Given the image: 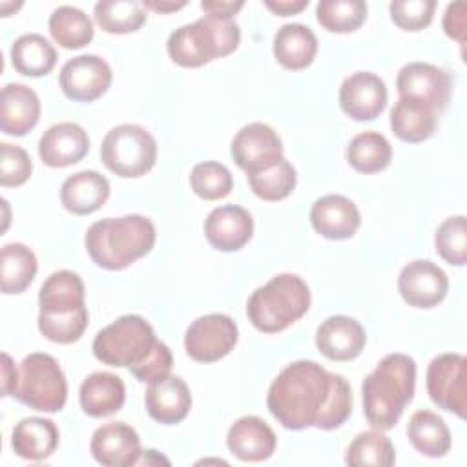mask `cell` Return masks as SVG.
Masks as SVG:
<instances>
[{
    "instance_id": "obj_1",
    "label": "cell",
    "mask_w": 467,
    "mask_h": 467,
    "mask_svg": "<svg viewBox=\"0 0 467 467\" xmlns=\"http://www.w3.org/2000/svg\"><path fill=\"white\" fill-rule=\"evenodd\" d=\"M266 407L285 429L332 431L348 420L352 390L343 376L325 370L316 361L299 359L275 376Z\"/></svg>"
},
{
    "instance_id": "obj_2",
    "label": "cell",
    "mask_w": 467,
    "mask_h": 467,
    "mask_svg": "<svg viewBox=\"0 0 467 467\" xmlns=\"http://www.w3.org/2000/svg\"><path fill=\"white\" fill-rule=\"evenodd\" d=\"M416 389V361L407 354H387L363 379L361 400L367 421L378 431L392 429Z\"/></svg>"
},
{
    "instance_id": "obj_3",
    "label": "cell",
    "mask_w": 467,
    "mask_h": 467,
    "mask_svg": "<svg viewBox=\"0 0 467 467\" xmlns=\"http://www.w3.org/2000/svg\"><path fill=\"white\" fill-rule=\"evenodd\" d=\"M155 239V224L144 215L130 213L93 223L86 232L84 244L97 266L122 270L150 254Z\"/></svg>"
},
{
    "instance_id": "obj_4",
    "label": "cell",
    "mask_w": 467,
    "mask_h": 467,
    "mask_svg": "<svg viewBox=\"0 0 467 467\" xmlns=\"http://www.w3.org/2000/svg\"><path fill=\"white\" fill-rule=\"evenodd\" d=\"M308 308V285L296 274H277L252 292L246 316L259 332L275 334L301 319Z\"/></svg>"
},
{
    "instance_id": "obj_5",
    "label": "cell",
    "mask_w": 467,
    "mask_h": 467,
    "mask_svg": "<svg viewBox=\"0 0 467 467\" xmlns=\"http://www.w3.org/2000/svg\"><path fill=\"white\" fill-rule=\"evenodd\" d=\"M241 42V29L234 20L202 16L175 29L166 42L170 58L181 67H201L234 53Z\"/></svg>"
},
{
    "instance_id": "obj_6",
    "label": "cell",
    "mask_w": 467,
    "mask_h": 467,
    "mask_svg": "<svg viewBox=\"0 0 467 467\" xmlns=\"http://www.w3.org/2000/svg\"><path fill=\"white\" fill-rule=\"evenodd\" d=\"M159 343L153 327L137 314H126L97 332L93 356L109 367L133 368L140 365Z\"/></svg>"
},
{
    "instance_id": "obj_7",
    "label": "cell",
    "mask_w": 467,
    "mask_h": 467,
    "mask_svg": "<svg viewBox=\"0 0 467 467\" xmlns=\"http://www.w3.org/2000/svg\"><path fill=\"white\" fill-rule=\"evenodd\" d=\"M15 398L38 412H58L67 400V381L58 361L46 352L26 356L18 368Z\"/></svg>"
},
{
    "instance_id": "obj_8",
    "label": "cell",
    "mask_w": 467,
    "mask_h": 467,
    "mask_svg": "<svg viewBox=\"0 0 467 467\" xmlns=\"http://www.w3.org/2000/svg\"><path fill=\"white\" fill-rule=\"evenodd\" d=\"M100 161L115 175L137 179L153 168L157 161V142L153 135L139 124H119L104 135Z\"/></svg>"
},
{
    "instance_id": "obj_9",
    "label": "cell",
    "mask_w": 467,
    "mask_h": 467,
    "mask_svg": "<svg viewBox=\"0 0 467 467\" xmlns=\"http://www.w3.org/2000/svg\"><path fill=\"white\" fill-rule=\"evenodd\" d=\"M427 394L443 410L465 418L467 414V359L447 352L436 356L427 367Z\"/></svg>"
},
{
    "instance_id": "obj_10",
    "label": "cell",
    "mask_w": 467,
    "mask_h": 467,
    "mask_svg": "<svg viewBox=\"0 0 467 467\" xmlns=\"http://www.w3.org/2000/svg\"><path fill=\"white\" fill-rule=\"evenodd\" d=\"M239 339L235 321L226 314H206L192 321L184 334L186 354L199 363H213L228 356Z\"/></svg>"
},
{
    "instance_id": "obj_11",
    "label": "cell",
    "mask_w": 467,
    "mask_h": 467,
    "mask_svg": "<svg viewBox=\"0 0 467 467\" xmlns=\"http://www.w3.org/2000/svg\"><path fill=\"white\" fill-rule=\"evenodd\" d=\"M230 153L234 162L246 175H252L283 159V142L268 124L250 122L235 133L230 144Z\"/></svg>"
},
{
    "instance_id": "obj_12",
    "label": "cell",
    "mask_w": 467,
    "mask_h": 467,
    "mask_svg": "<svg viewBox=\"0 0 467 467\" xmlns=\"http://www.w3.org/2000/svg\"><path fill=\"white\" fill-rule=\"evenodd\" d=\"M109 64L97 55H78L69 58L58 75L62 93L75 102H93L111 86Z\"/></svg>"
},
{
    "instance_id": "obj_13",
    "label": "cell",
    "mask_w": 467,
    "mask_h": 467,
    "mask_svg": "<svg viewBox=\"0 0 467 467\" xmlns=\"http://www.w3.org/2000/svg\"><path fill=\"white\" fill-rule=\"evenodd\" d=\"M396 89L400 97L423 100L440 113L449 104L452 82L449 73L434 64L409 62L396 77Z\"/></svg>"
},
{
    "instance_id": "obj_14",
    "label": "cell",
    "mask_w": 467,
    "mask_h": 467,
    "mask_svg": "<svg viewBox=\"0 0 467 467\" xmlns=\"http://www.w3.org/2000/svg\"><path fill=\"white\" fill-rule=\"evenodd\" d=\"M398 290L405 303L416 308H432L443 301L449 290L447 274L429 259L405 265L398 275Z\"/></svg>"
},
{
    "instance_id": "obj_15",
    "label": "cell",
    "mask_w": 467,
    "mask_h": 467,
    "mask_svg": "<svg viewBox=\"0 0 467 467\" xmlns=\"http://www.w3.org/2000/svg\"><path fill=\"white\" fill-rule=\"evenodd\" d=\"M387 99L385 82L370 71L352 73L339 86V108L354 120H374L385 109Z\"/></svg>"
},
{
    "instance_id": "obj_16",
    "label": "cell",
    "mask_w": 467,
    "mask_h": 467,
    "mask_svg": "<svg viewBox=\"0 0 467 467\" xmlns=\"http://www.w3.org/2000/svg\"><path fill=\"white\" fill-rule=\"evenodd\" d=\"M93 458L106 467H131L140 462L144 451L137 431L124 421L100 425L89 441Z\"/></svg>"
},
{
    "instance_id": "obj_17",
    "label": "cell",
    "mask_w": 467,
    "mask_h": 467,
    "mask_svg": "<svg viewBox=\"0 0 467 467\" xmlns=\"http://www.w3.org/2000/svg\"><path fill=\"white\" fill-rule=\"evenodd\" d=\"M367 343L365 328L350 316H330L316 330L317 350L332 361L356 359Z\"/></svg>"
},
{
    "instance_id": "obj_18",
    "label": "cell",
    "mask_w": 467,
    "mask_h": 467,
    "mask_svg": "<svg viewBox=\"0 0 467 467\" xmlns=\"http://www.w3.org/2000/svg\"><path fill=\"white\" fill-rule=\"evenodd\" d=\"M144 405L151 420L162 425L181 423L192 409V394L179 376H164L148 383Z\"/></svg>"
},
{
    "instance_id": "obj_19",
    "label": "cell",
    "mask_w": 467,
    "mask_h": 467,
    "mask_svg": "<svg viewBox=\"0 0 467 467\" xmlns=\"http://www.w3.org/2000/svg\"><path fill=\"white\" fill-rule=\"evenodd\" d=\"M254 234V219L248 210L237 204L213 208L204 221L206 241L221 252L241 250Z\"/></svg>"
},
{
    "instance_id": "obj_20",
    "label": "cell",
    "mask_w": 467,
    "mask_h": 467,
    "mask_svg": "<svg viewBox=\"0 0 467 467\" xmlns=\"http://www.w3.org/2000/svg\"><path fill=\"white\" fill-rule=\"evenodd\" d=\"M89 151L86 130L75 122L49 126L38 140V155L49 168H66L80 162Z\"/></svg>"
},
{
    "instance_id": "obj_21",
    "label": "cell",
    "mask_w": 467,
    "mask_h": 467,
    "mask_svg": "<svg viewBox=\"0 0 467 467\" xmlns=\"http://www.w3.org/2000/svg\"><path fill=\"white\" fill-rule=\"evenodd\" d=\"M310 224L312 228L327 239L343 241L350 239L359 224L361 215L358 206L345 195L328 193L319 197L310 208Z\"/></svg>"
},
{
    "instance_id": "obj_22",
    "label": "cell",
    "mask_w": 467,
    "mask_h": 467,
    "mask_svg": "<svg viewBox=\"0 0 467 467\" xmlns=\"http://www.w3.org/2000/svg\"><path fill=\"white\" fill-rule=\"evenodd\" d=\"M226 445L243 462H263L274 454L277 438L263 418L243 416L228 429Z\"/></svg>"
},
{
    "instance_id": "obj_23",
    "label": "cell",
    "mask_w": 467,
    "mask_h": 467,
    "mask_svg": "<svg viewBox=\"0 0 467 467\" xmlns=\"http://www.w3.org/2000/svg\"><path fill=\"white\" fill-rule=\"evenodd\" d=\"M40 119L38 95L26 84L11 82L0 95V128L5 135L24 137Z\"/></svg>"
},
{
    "instance_id": "obj_24",
    "label": "cell",
    "mask_w": 467,
    "mask_h": 467,
    "mask_svg": "<svg viewBox=\"0 0 467 467\" xmlns=\"http://www.w3.org/2000/svg\"><path fill=\"white\" fill-rule=\"evenodd\" d=\"M108 197L109 182L95 170L73 173L60 186V202L75 215H89L97 212L104 206Z\"/></svg>"
},
{
    "instance_id": "obj_25",
    "label": "cell",
    "mask_w": 467,
    "mask_h": 467,
    "mask_svg": "<svg viewBox=\"0 0 467 467\" xmlns=\"http://www.w3.org/2000/svg\"><path fill=\"white\" fill-rule=\"evenodd\" d=\"M82 410L91 418H106L119 412L126 400V387L122 378L113 372H93L78 390Z\"/></svg>"
},
{
    "instance_id": "obj_26",
    "label": "cell",
    "mask_w": 467,
    "mask_h": 467,
    "mask_svg": "<svg viewBox=\"0 0 467 467\" xmlns=\"http://www.w3.org/2000/svg\"><path fill=\"white\" fill-rule=\"evenodd\" d=\"M438 111L418 99L400 97L390 109V130L403 142H423L436 131Z\"/></svg>"
},
{
    "instance_id": "obj_27",
    "label": "cell",
    "mask_w": 467,
    "mask_h": 467,
    "mask_svg": "<svg viewBox=\"0 0 467 467\" xmlns=\"http://www.w3.org/2000/svg\"><path fill=\"white\" fill-rule=\"evenodd\" d=\"M58 427L47 418L29 416L20 420L11 434V447L16 456L31 462L49 458L58 447Z\"/></svg>"
},
{
    "instance_id": "obj_28",
    "label": "cell",
    "mask_w": 467,
    "mask_h": 467,
    "mask_svg": "<svg viewBox=\"0 0 467 467\" xmlns=\"http://www.w3.org/2000/svg\"><path fill=\"white\" fill-rule=\"evenodd\" d=\"M317 53V38L305 24H285L274 35V57L290 71L308 67Z\"/></svg>"
},
{
    "instance_id": "obj_29",
    "label": "cell",
    "mask_w": 467,
    "mask_h": 467,
    "mask_svg": "<svg viewBox=\"0 0 467 467\" xmlns=\"http://www.w3.org/2000/svg\"><path fill=\"white\" fill-rule=\"evenodd\" d=\"M40 312L57 314V312H71L84 305V283L78 274L71 270H57L53 272L38 292Z\"/></svg>"
},
{
    "instance_id": "obj_30",
    "label": "cell",
    "mask_w": 467,
    "mask_h": 467,
    "mask_svg": "<svg viewBox=\"0 0 467 467\" xmlns=\"http://www.w3.org/2000/svg\"><path fill=\"white\" fill-rule=\"evenodd\" d=\"M407 436L412 447L429 458H441L451 449V431L432 410L414 412L407 423Z\"/></svg>"
},
{
    "instance_id": "obj_31",
    "label": "cell",
    "mask_w": 467,
    "mask_h": 467,
    "mask_svg": "<svg viewBox=\"0 0 467 467\" xmlns=\"http://www.w3.org/2000/svg\"><path fill=\"white\" fill-rule=\"evenodd\" d=\"M11 64L26 77H46L57 64V51L47 38L36 33L18 36L11 46Z\"/></svg>"
},
{
    "instance_id": "obj_32",
    "label": "cell",
    "mask_w": 467,
    "mask_h": 467,
    "mask_svg": "<svg viewBox=\"0 0 467 467\" xmlns=\"http://www.w3.org/2000/svg\"><path fill=\"white\" fill-rule=\"evenodd\" d=\"M38 261L35 252L22 243H9L0 254V283L2 292L22 294L35 279Z\"/></svg>"
},
{
    "instance_id": "obj_33",
    "label": "cell",
    "mask_w": 467,
    "mask_h": 467,
    "mask_svg": "<svg viewBox=\"0 0 467 467\" xmlns=\"http://www.w3.org/2000/svg\"><path fill=\"white\" fill-rule=\"evenodd\" d=\"M49 33L64 49H80L88 46L95 35L91 18L78 7L58 5L49 16Z\"/></svg>"
},
{
    "instance_id": "obj_34",
    "label": "cell",
    "mask_w": 467,
    "mask_h": 467,
    "mask_svg": "<svg viewBox=\"0 0 467 467\" xmlns=\"http://www.w3.org/2000/svg\"><path fill=\"white\" fill-rule=\"evenodd\" d=\"M392 161V146L378 131L358 133L347 146V162L359 173H378Z\"/></svg>"
},
{
    "instance_id": "obj_35",
    "label": "cell",
    "mask_w": 467,
    "mask_h": 467,
    "mask_svg": "<svg viewBox=\"0 0 467 467\" xmlns=\"http://www.w3.org/2000/svg\"><path fill=\"white\" fill-rule=\"evenodd\" d=\"M93 13L97 26L111 35L139 31L148 16L142 4L135 0H100Z\"/></svg>"
},
{
    "instance_id": "obj_36",
    "label": "cell",
    "mask_w": 467,
    "mask_h": 467,
    "mask_svg": "<svg viewBox=\"0 0 467 467\" xmlns=\"http://www.w3.org/2000/svg\"><path fill=\"white\" fill-rule=\"evenodd\" d=\"M394 462V445L378 429L359 432L345 451V463L352 467H390Z\"/></svg>"
},
{
    "instance_id": "obj_37",
    "label": "cell",
    "mask_w": 467,
    "mask_h": 467,
    "mask_svg": "<svg viewBox=\"0 0 467 467\" xmlns=\"http://www.w3.org/2000/svg\"><path fill=\"white\" fill-rule=\"evenodd\" d=\"M316 18L330 33H352L365 22L367 4L363 0H321L316 5Z\"/></svg>"
},
{
    "instance_id": "obj_38",
    "label": "cell",
    "mask_w": 467,
    "mask_h": 467,
    "mask_svg": "<svg viewBox=\"0 0 467 467\" xmlns=\"http://www.w3.org/2000/svg\"><path fill=\"white\" fill-rule=\"evenodd\" d=\"M250 190L263 201H281L292 193L297 182L294 166L283 157L274 166L246 175Z\"/></svg>"
},
{
    "instance_id": "obj_39",
    "label": "cell",
    "mask_w": 467,
    "mask_h": 467,
    "mask_svg": "<svg viewBox=\"0 0 467 467\" xmlns=\"http://www.w3.org/2000/svg\"><path fill=\"white\" fill-rule=\"evenodd\" d=\"M88 308L80 306L71 312L44 314L38 312V330L40 334L58 345H69L82 337L88 328Z\"/></svg>"
},
{
    "instance_id": "obj_40",
    "label": "cell",
    "mask_w": 467,
    "mask_h": 467,
    "mask_svg": "<svg viewBox=\"0 0 467 467\" xmlns=\"http://www.w3.org/2000/svg\"><path fill=\"white\" fill-rule=\"evenodd\" d=\"M190 186L195 195L204 201L224 199L234 188V177L230 170L215 161L197 162L190 173Z\"/></svg>"
},
{
    "instance_id": "obj_41",
    "label": "cell",
    "mask_w": 467,
    "mask_h": 467,
    "mask_svg": "<svg viewBox=\"0 0 467 467\" xmlns=\"http://www.w3.org/2000/svg\"><path fill=\"white\" fill-rule=\"evenodd\" d=\"M434 246L438 255L454 266L467 263V221L465 215H454L445 219L434 235Z\"/></svg>"
},
{
    "instance_id": "obj_42",
    "label": "cell",
    "mask_w": 467,
    "mask_h": 467,
    "mask_svg": "<svg viewBox=\"0 0 467 467\" xmlns=\"http://www.w3.org/2000/svg\"><path fill=\"white\" fill-rule=\"evenodd\" d=\"M434 0H396L389 4L392 22L403 31H421L434 16Z\"/></svg>"
},
{
    "instance_id": "obj_43",
    "label": "cell",
    "mask_w": 467,
    "mask_h": 467,
    "mask_svg": "<svg viewBox=\"0 0 467 467\" xmlns=\"http://www.w3.org/2000/svg\"><path fill=\"white\" fill-rule=\"evenodd\" d=\"M33 171V162L29 153L9 142L0 144V184L4 188L22 186Z\"/></svg>"
},
{
    "instance_id": "obj_44",
    "label": "cell",
    "mask_w": 467,
    "mask_h": 467,
    "mask_svg": "<svg viewBox=\"0 0 467 467\" xmlns=\"http://www.w3.org/2000/svg\"><path fill=\"white\" fill-rule=\"evenodd\" d=\"M173 365V358H171V350L168 348V345H164L162 341H159L153 348V352L137 367L130 368V372L142 383H150L155 381L159 378H164L170 374Z\"/></svg>"
},
{
    "instance_id": "obj_45",
    "label": "cell",
    "mask_w": 467,
    "mask_h": 467,
    "mask_svg": "<svg viewBox=\"0 0 467 467\" xmlns=\"http://www.w3.org/2000/svg\"><path fill=\"white\" fill-rule=\"evenodd\" d=\"M465 22H467V4L454 2L449 4L443 15V31L449 38L463 44L465 42Z\"/></svg>"
},
{
    "instance_id": "obj_46",
    "label": "cell",
    "mask_w": 467,
    "mask_h": 467,
    "mask_svg": "<svg viewBox=\"0 0 467 467\" xmlns=\"http://www.w3.org/2000/svg\"><path fill=\"white\" fill-rule=\"evenodd\" d=\"M244 5L243 0L232 2V0H202L201 9L206 13V16L219 18V20H234V15L241 11Z\"/></svg>"
},
{
    "instance_id": "obj_47",
    "label": "cell",
    "mask_w": 467,
    "mask_h": 467,
    "mask_svg": "<svg viewBox=\"0 0 467 467\" xmlns=\"http://www.w3.org/2000/svg\"><path fill=\"white\" fill-rule=\"evenodd\" d=\"M18 387V370L9 354H2V396H15Z\"/></svg>"
},
{
    "instance_id": "obj_48",
    "label": "cell",
    "mask_w": 467,
    "mask_h": 467,
    "mask_svg": "<svg viewBox=\"0 0 467 467\" xmlns=\"http://www.w3.org/2000/svg\"><path fill=\"white\" fill-rule=\"evenodd\" d=\"M266 9L279 16L297 15L308 7V0H265Z\"/></svg>"
},
{
    "instance_id": "obj_49",
    "label": "cell",
    "mask_w": 467,
    "mask_h": 467,
    "mask_svg": "<svg viewBox=\"0 0 467 467\" xmlns=\"http://www.w3.org/2000/svg\"><path fill=\"white\" fill-rule=\"evenodd\" d=\"M144 9L155 11V13H171V11H179L186 5L184 0L181 2H173V0H142L140 2Z\"/></svg>"
}]
</instances>
